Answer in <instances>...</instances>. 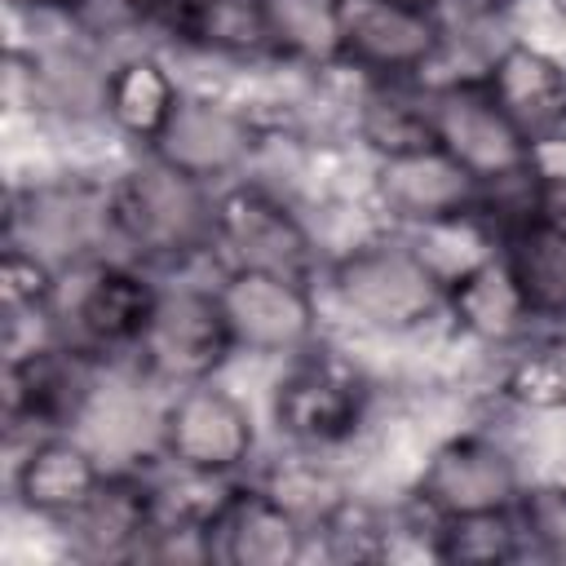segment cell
I'll use <instances>...</instances> for the list:
<instances>
[{
  "mask_svg": "<svg viewBox=\"0 0 566 566\" xmlns=\"http://www.w3.org/2000/svg\"><path fill=\"white\" fill-rule=\"evenodd\" d=\"M407 4H420V9H442L447 0H407Z\"/></svg>",
  "mask_w": 566,
  "mask_h": 566,
  "instance_id": "f546056e",
  "label": "cell"
},
{
  "mask_svg": "<svg viewBox=\"0 0 566 566\" xmlns=\"http://www.w3.org/2000/svg\"><path fill=\"white\" fill-rule=\"evenodd\" d=\"M442 323L491 354H504L531 336H544L548 323L539 318L535 301L526 296L522 279L513 274V265L504 261V252L478 261L473 270L455 274L442 287Z\"/></svg>",
  "mask_w": 566,
  "mask_h": 566,
  "instance_id": "2e32d148",
  "label": "cell"
},
{
  "mask_svg": "<svg viewBox=\"0 0 566 566\" xmlns=\"http://www.w3.org/2000/svg\"><path fill=\"white\" fill-rule=\"evenodd\" d=\"M522 177H526L544 199L566 195V128H548V133L526 137Z\"/></svg>",
  "mask_w": 566,
  "mask_h": 566,
  "instance_id": "4316f807",
  "label": "cell"
},
{
  "mask_svg": "<svg viewBox=\"0 0 566 566\" xmlns=\"http://www.w3.org/2000/svg\"><path fill=\"white\" fill-rule=\"evenodd\" d=\"M212 199L217 186H203L146 150L133 155L115 177H106L111 252L159 274L212 265Z\"/></svg>",
  "mask_w": 566,
  "mask_h": 566,
  "instance_id": "6da1fadb",
  "label": "cell"
},
{
  "mask_svg": "<svg viewBox=\"0 0 566 566\" xmlns=\"http://www.w3.org/2000/svg\"><path fill=\"white\" fill-rule=\"evenodd\" d=\"M164 292V274L119 256L97 252L62 265V287L53 301V336L106 367H128Z\"/></svg>",
  "mask_w": 566,
  "mask_h": 566,
  "instance_id": "3957f363",
  "label": "cell"
},
{
  "mask_svg": "<svg viewBox=\"0 0 566 566\" xmlns=\"http://www.w3.org/2000/svg\"><path fill=\"white\" fill-rule=\"evenodd\" d=\"M345 119H349V142L367 155V164L433 146L424 80H358L354 75Z\"/></svg>",
  "mask_w": 566,
  "mask_h": 566,
  "instance_id": "44dd1931",
  "label": "cell"
},
{
  "mask_svg": "<svg viewBox=\"0 0 566 566\" xmlns=\"http://www.w3.org/2000/svg\"><path fill=\"white\" fill-rule=\"evenodd\" d=\"M367 195L380 212V226L411 230L473 212L482 203V181L433 142L424 150L367 164Z\"/></svg>",
  "mask_w": 566,
  "mask_h": 566,
  "instance_id": "9a60e30c",
  "label": "cell"
},
{
  "mask_svg": "<svg viewBox=\"0 0 566 566\" xmlns=\"http://www.w3.org/2000/svg\"><path fill=\"white\" fill-rule=\"evenodd\" d=\"M517 517L526 526L531 562L566 566V482L562 478L526 482V491L517 500Z\"/></svg>",
  "mask_w": 566,
  "mask_h": 566,
  "instance_id": "484cf974",
  "label": "cell"
},
{
  "mask_svg": "<svg viewBox=\"0 0 566 566\" xmlns=\"http://www.w3.org/2000/svg\"><path fill=\"white\" fill-rule=\"evenodd\" d=\"M429 119H433V142L469 168L482 190L522 177L526 159V137L522 128L504 115V106L491 97L478 71H451V75H429Z\"/></svg>",
  "mask_w": 566,
  "mask_h": 566,
  "instance_id": "7c38bea8",
  "label": "cell"
},
{
  "mask_svg": "<svg viewBox=\"0 0 566 566\" xmlns=\"http://www.w3.org/2000/svg\"><path fill=\"white\" fill-rule=\"evenodd\" d=\"M482 84L522 128V137L566 128V57L531 35H504L482 62Z\"/></svg>",
  "mask_w": 566,
  "mask_h": 566,
  "instance_id": "ffe728a7",
  "label": "cell"
},
{
  "mask_svg": "<svg viewBox=\"0 0 566 566\" xmlns=\"http://www.w3.org/2000/svg\"><path fill=\"white\" fill-rule=\"evenodd\" d=\"M155 531L150 464H111L102 491L57 535L80 562H137Z\"/></svg>",
  "mask_w": 566,
  "mask_h": 566,
  "instance_id": "d6986e66",
  "label": "cell"
},
{
  "mask_svg": "<svg viewBox=\"0 0 566 566\" xmlns=\"http://www.w3.org/2000/svg\"><path fill=\"white\" fill-rule=\"evenodd\" d=\"M509 4H517V0H509Z\"/></svg>",
  "mask_w": 566,
  "mask_h": 566,
  "instance_id": "1f68e13d",
  "label": "cell"
},
{
  "mask_svg": "<svg viewBox=\"0 0 566 566\" xmlns=\"http://www.w3.org/2000/svg\"><path fill=\"white\" fill-rule=\"evenodd\" d=\"M181 97L186 84L159 49H128L97 71L93 111L106 119V128L119 142L133 146V155H142L164 137Z\"/></svg>",
  "mask_w": 566,
  "mask_h": 566,
  "instance_id": "ac0fdd59",
  "label": "cell"
},
{
  "mask_svg": "<svg viewBox=\"0 0 566 566\" xmlns=\"http://www.w3.org/2000/svg\"><path fill=\"white\" fill-rule=\"evenodd\" d=\"M544 212L566 230V195H557V199H544Z\"/></svg>",
  "mask_w": 566,
  "mask_h": 566,
  "instance_id": "f1b7e54d",
  "label": "cell"
},
{
  "mask_svg": "<svg viewBox=\"0 0 566 566\" xmlns=\"http://www.w3.org/2000/svg\"><path fill=\"white\" fill-rule=\"evenodd\" d=\"M217 301L239 358L287 363L310 349L323 332V296L318 283L270 274V270H212Z\"/></svg>",
  "mask_w": 566,
  "mask_h": 566,
  "instance_id": "30bf717a",
  "label": "cell"
},
{
  "mask_svg": "<svg viewBox=\"0 0 566 566\" xmlns=\"http://www.w3.org/2000/svg\"><path fill=\"white\" fill-rule=\"evenodd\" d=\"M106 473L111 464L97 455L93 442H84L75 429H49L27 438L22 455L13 460L9 504L22 517L57 531L102 491Z\"/></svg>",
  "mask_w": 566,
  "mask_h": 566,
  "instance_id": "5bb4252c",
  "label": "cell"
},
{
  "mask_svg": "<svg viewBox=\"0 0 566 566\" xmlns=\"http://www.w3.org/2000/svg\"><path fill=\"white\" fill-rule=\"evenodd\" d=\"M371 411L376 380L327 336L279 363V376L270 385V424L296 451H345L367 433Z\"/></svg>",
  "mask_w": 566,
  "mask_h": 566,
  "instance_id": "277c9868",
  "label": "cell"
},
{
  "mask_svg": "<svg viewBox=\"0 0 566 566\" xmlns=\"http://www.w3.org/2000/svg\"><path fill=\"white\" fill-rule=\"evenodd\" d=\"M433 562H451V566H504V562H531L526 526H522L517 509L433 522Z\"/></svg>",
  "mask_w": 566,
  "mask_h": 566,
  "instance_id": "cb8c5ba5",
  "label": "cell"
},
{
  "mask_svg": "<svg viewBox=\"0 0 566 566\" xmlns=\"http://www.w3.org/2000/svg\"><path fill=\"white\" fill-rule=\"evenodd\" d=\"M495 398L517 416H566V349L544 336L504 349L495 371Z\"/></svg>",
  "mask_w": 566,
  "mask_h": 566,
  "instance_id": "7402d4cb",
  "label": "cell"
},
{
  "mask_svg": "<svg viewBox=\"0 0 566 566\" xmlns=\"http://www.w3.org/2000/svg\"><path fill=\"white\" fill-rule=\"evenodd\" d=\"M327 248L301 203L274 181L243 172L212 199V270H270L318 283Z\"/></svg>",
  "mask_w": 566,
  "mask_h": 566,
  "instance_id": "5b68a950",
  "label": "cell"
},
{
  "mask_svg": "<svg viewBox=\"0 0 566 566\" xmlns=\"http://www.w3.org/2000/svg\"><path fill=\"white\" fill-rule=\"evenodd\" d=\"M111 367L62 345L57 336L27 340L4 349V424L9 433H49L75 429L97 398V385Z\"/></svg>",
  "mask_w": 566,
  "mask_h": 566,
  "instance_id": "8fae6325",
  "label": "cell"
},
{
  "mask_svg": "<svg viewBox=\"0 0 566 566\" xmlns=\"http://www.w3.org/2000/svg\"><path fill=\"white\" fill-rule=\"evenodd\" d=\"M526 482L531 478L504 438H495L491 429H455L424 451L402 500H411L424 517L447 522L517 509Z\"/></svg>",
  "mask_w": 566,
  "mask_h": 566,
  "instance_id": "ba28073f",
  "label": "cell"
},
{
  "mask_svg": "<svg viewBox=\"0 0 566 566\" xmlns=\"http://www.w3.org/2000/svg\"><path fill=\"white\" fill-rule=\"evenodd\" d=\"M557 4H562V9H566V0H557Z\"/></svg>",
  "mask_w": 566,
  "mask_h": 566,
  "instance_id": "4dcf8cb0",
  "label": "cell"
},
{
  "mask_svg": "<svg viewBox=\"0 0 566 566\" xmlns=\"http://www.w3.org/2000/svg\"><path fill=\"white\" fill-rule=\"evenodd\" d=\"M318 296L323 310L371 336H416L442 323V279L394 226H376L327 252Z\"/></svg>",
  "mask_w": 566,
  "mask_h": 566,
  "instance_id": "7a4b0ae2",
  "label": "cell"
},
{
  "mask_svg": "<svg viewBox=\"0 0 566 566\" xmlns=\"http://www.w3.org/2000/svg\"><path fill=\"white\" fill-rule=\"evenodd\" d=\"M261 142H265V128L248 102L186 88L172 124L146 155L172 164L177 172H186L203 186H226V181L252 172Z\"/></svg>",
  "mask_w": 566,
  "mask_h": 566,
  "instance_id": "4fadbf2b",
  "label": "cell"
},
{
  "mask_svg": "<svg viewBox=\"0 0 566 566\" xmlns=\"http://www.w3.org/2000/svg\"><path fill=\"white\" fill-rule=\"evenodd\" d=\"M150 451L177 469L248 478L256 473L261 424L248 398H239L221 376L168 389L155 411Z\"/></svg>",
  "mask_w": 566,
  "mask_h": 566,
  "instance_id": "8992f818",
  "label": "cell"
},
{
  "mask_svg": "<svg viewBox=\"0 0 566 566\" xmlns=\"http://www.w3.org/2000/svg\"><path fill=\"white\" fill-rule=\"evenodd\" d=\"M62 287V265L40 252L35 243L22 239H4L0 243V305H4V327H35V332H53L49 314Z\"/></svg>",
  "mask_w": 566,
  "mask_h": 566,
  "instance_id": "603a6c76",
  "label": "cell"
},
{
  "mask_svg": "<svg viewBox=\"0 0 566 566\" xmlns=\"http://www.w3.org/2000/svg\"><path fill=\"white\" fill-rule=\"evenodd\" d=\"M336 66L358 80H429L447 53L438 9L407 0H332Z\"/></svg>",
  "mask_w": 566,
  "mask_h": 566,
  "instance_id": "9c48e42d",
  "label": "cell"
},
{
  "mask_svg": "<svg viewBox=\"0 0 566 566\" xmlns=\"http://www.w3.org/2000/svg\"><path fill=\"white\" fill-rule=\"evenodd\" d=\"M265 9H270V35H274L279 66H296V71L336 66L332 0H265Z\"/></svg>",
  "mask_w": 566,
  "mask_h": 566,
  "instance_id": "d4e9b609",
  "label": "cell"
},
{
  "mask_svg": "<svg viewBox=\"0 0 566 566\" xmlns=\"http://www.w3.org/2000/svg\"><path fill=\"white\" fill-rule=\"evenodd\" d=\"M234 340L217 301V283L186 274H164V292L155 318L133 354V376L155 389H181L195 380H212L234 363Z\"/></svg>",
  "mask_w": 566,
  "mask_h": 566,
  "instance_id": "52a82bcc",
  "label": "cell"
},
{
  "mask_svg": "<svg viewBox=\"0 0 566 566\" xmlns=\"http://www.w3.org/2000/svg\"><path fill=\"white\" fill-rule=\"evenodd\" d=\"M4 9H9L13 18H27V22H44V18L66 22L71 9H75V0H4Z\"/></svg>",
  "mask_w": 566,
  "mask_h": 566,
  "instance_id": "83f0119b",
  "label": "cell"
},
{
  "mask_svg": "<svg viewBox=\"0 0 566 566\" xmlns=\"http://www.w3.org/2000/svg\"><path fill=\"white\" fill-rule=\"evenodd\" d=\"M208 548L221 566H296L314 553V539L310 517L296 513L256 473H248L221 509V517L212 522Z\"/></svg>",
  "mask_w": 566,
  "mask_h": 566,
  "instance_id": "e0dca14e",
  "label": "cell"
}]
</instances>
